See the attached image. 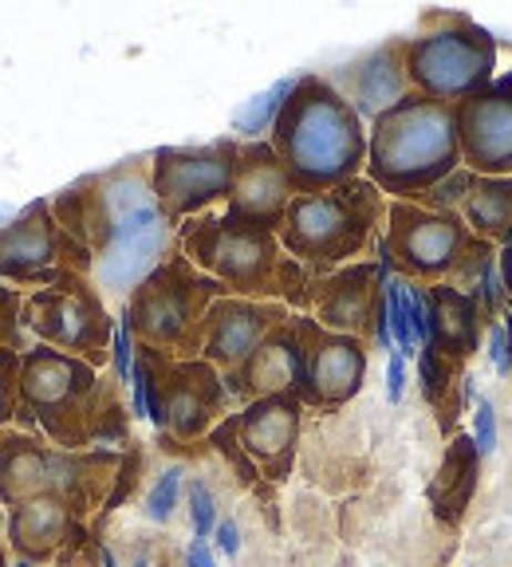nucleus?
I'll return each instance as SVG.
<instances>
[{
    "mask_svg": "<svg viewBox=\"0 0 512 567\" xmlns=\"http://www.w3.org/2000/svg\"><path fill=\"white\" fill-rule=\"evenodd\" d=\"M115 374L103 379L91 363L55 347L32 343L20 354V425L44 430L55 450L83 453V445H103L126 437V417L119 406Z\"/></svg>",
    "mask_w": 512,
    "mask_h": 567,
    "instance_id": "f257e3e1",
    "label": "nucleus"
},
{
    "mask_svg": "<svg viewBox=\"0 0 512 567\" xmlns=\"http://www.w3.org/2000/svg\"><path fill=\"white\" fill-rule=\"evenodd\" d=\"M268 146L296 194H324L367 169V126L327 75H300L291 83Z\"/></svg>",
    "mask_w": 512,
    "mask_h": 567,
    "instance_id": "f03ea898",
    "label": "nucleus"
},
{
    "mask_svg": "<svg viewBox=\"0 0 512 567\" xmlns=\"http://www.w3.org/2000/svg\"><path fill=\"white\" fill-rule=\"evenodd\" d=\"M177 248L190 265L222 284L229 296L240 300H276L284 308H304L308 284L316 276L288 257L280 237L268 229H253L233 217L202 213L177 225Z\"/></svg>",
    "mask_w": 512,
    "mask_h": 567,
    "instance_id": "7ed1b4c3",
    "label": "nucleus"
},
{
    "mask_svg": "<svg viewBox=\"0 0 512 567\" xmlns=\"http://www.w3.org/2000/svg\"><path fill=\"white\" fill-rule=\"evenodd\" d=\"M461 169L458 118L450 103L410 91L367 131V182L382 197L414 202Z\"/></svg>",
    "mask_w": 512,
    "mask_h": 567,
    "instance_id": "20e7f679",
    "label": "nucleus"
},
{
    "mask_svg": "<svg viewBox=\"0 0 512 567\" xmlns=\"http://www.w3.org/2000/svg\"><path fill=\"white\" fill-rule=\"evenodd\" d=\"M387 221V197L367 182L355 177L324 194H296L284 213L280 248L311 276H327L379 245V229Z\"/></svg>",
    "mask_w": 512,
    "mask_h": 567,
    "instance_id": "39448f33",
    "label": "nucleus"
},
{
    "mask_svg": "<svg viewBox=\"0 0 512 567\" xmlns=\"http://www.w3.org/2000/svg\"><path fill=\"white\" fill-rule=\"evenodd\" d=\"M222 296V284L190 265L182 248H174L126 300V319L142 347H158L174 359H202L205 316Z\"/></svg>",
    "mask_w": 512,
    "mask_h": 567,
    "instance_id": "423d86ee",
    "label": "nucleus"
},
{
    "mask_svg": "<svg viewBox=\"0 0 512 567\" xmlns=\"http://www.w3.org/2000/svg\"><path fill=\"white\" fill-rule=\"evenodd\" d=\"M115 453L91 450L71 453L44 445L35 434L0 430V501L9 508L24 505L32 496H63L71 513H88L115 473Z\"/></svg>",
    "mask_w": 512,
    "mask_h": 567,
    "instance_id": "0eeeda50",
    "label": "nucleus"
},
{
    "mask_svg": "<svg viewBox=\"0 0 512 567\" xmlns=\"http://www.w3.org/2000/svg\"><path fill=\"white\" fill-rule=\"evenodd\" d=\"M407 75L418 95L458 106L496 80V40L469 17L442 12L407 40Z\"/></svg>",
    "mask_w": 512,
    "mask_h": 567,
    "instance_id": "6e6552de",
    "label": "nucleus"
},
{
    "mask_svg": "<svg viewBox=\"0 0 512 567\" xmlns=\"http://www.w3.org/2000/svg\"><path fill=\"white\" fill-rule=\"evenodd\" d=\"M20 328L35 343L75 354V359H83V363H91L99 371L111 359L115 316L106 311L103 292L91 284V276H68V280L52 284V288L24 296Z\"/></svg>",
    "mask_w": 512,
    "mask_h": 567,
    "instance_id": "1a4fd4ad",
    "label": "nucleus"
},
{
    "mask_svg": "<svg viewBox=\"0 0 512 567\" xmlns=\"http://www.w3.org/2000/svg\"><path fill=\"white\" fill-rule=\"evenodd\" d=\"M91 248L63 233L52 202H28L9 225H0V284L12 288H52L68 276H91Z\"/></svg>",
    "mask_w": 512,
    "mask_h": 567,
    "instance_id": "9d476101",
    "label": "nucleus"
},
{
    "mask_svg": "<svg viewBox=\"0 0 512 567\" xmlns=\"http://www.w3.org/2000/svg\"><path fill=\"white\" fill-rule=\"evenodd\" d=\"M473 233L458 213L426 209L418 202H390L387 205V233L382 245L390 252V265L402 280L414 284H446L453 268L473 248Z\"/></svg>",
    "mask_w": 512,
    "mask_h": 567,
    "instance_id": "9b49d317",
    "label": "nucleus"
},
{
    "mask_svg": "<svg viewBox=\"0 0 512 567\" xmlns=\"http://www.w3.org/2000/svg\"><path fill=\"white\" fill-rule=\"evenodd\" d=\"M237 138H217L209 146H158L151 154V189L162 217L170 225H182L225 202L237 169Z\"/></svg>",
    "mask_w": 512,
    "mask_h": 567,
    "instance_id": "f8f14e48",
    "label": "nucleus"
},
{
    "mask_svg": "<svg viewBox=\"0 0 512 567\" xmlns=\"http://www.w3.org/2000/svg\"><path fill=\"white\" fill-rule=\"evenodd\" d=\"M146 359H151V425L170 430L182 442L209 434L229 406L225 374L205 359H174L158 347H146Z\"/></svg>",
    "mask_w": 512,
    "mask_h": 567,
    "instance_id": "ddd939ff",
    "label": "nucleus"
},
{
    "mask_svg": "<svg viewBox=\"0 0 512 567\" xmlns=\"http://www.w3.org/2000/svg\"><path fill=\"white\" fill-rule=\"evenodd\" d=\"M146 205H158L151 189V166L131 158L106 174L80 177L75 186H68L55 197L52 213L63 225V233H71L83 248H91V257H99L111 229Z\"/></svg>",
    "mask_w": 512,
    "mask_h": 567,
    "instance_id": "4468645a",
    "label": "nucleus"
},
{
    "mask_svg": "<svg viewBox=\"0 0 512 567\" xmlns=\"http://www.w3.org/2000/svg\"><path fill=\"white\" fill-rule=\"evenodd\" d=\"M296 319H300L304 339V371L296 399L316 410H336L351 402L362 390V379H367V339L319 328L316 319L304 316V311H296Z\"/></svg>",
    "mask_w": 512,
    "mask_h": 567,
    "instance_id": "2eb2a0df",
    "label": "nucleus"
},
{
    "mask_svg": "<svg viewBox=\"0 0 512 567\" xmlns=\"http://www.w3.org/2000/svg\"><path fill=\"white\" fill-rule=\"evenodd\" d=\"M461 166L478 177H512V71L453 106Z\"/></svg>",
    "mask_w": 512,
    "mask_h": 567,
    "instance_id": "dca6fc26",
    "label": "nucleus"
},
{
    "mask_svg": "<svg viewBox=\"0 0 512 567\" xmlns=\"http://www.w3.org/2000/svg\"><path fill=\"white\" fill-rule=\"evenodd\" d=\"M304 425V402L296 394H273V399L248 402L240 414L225 417L222 430L233 437L248 465L265 470L268 481H284L296 461V437Z\"/></svg>",
    "mask_w": 512,
    "mask_h": 567,
    "instance_id": "f3484780",
    "label": "nucleus"
},
{
    "mask_svg": "<svg viewBox=\"0 0 512 567\" xmlns=\"http://www.w3.org/2000/svg\"><path fill=\"white\" fill-rule=\"evenodd\" d=\"M174 248H177L174 225L162 217L158 205H146V209L131 213L126 221H119L115 229H111L103 252L95 257V276L106 292L126 296V292H134Z\"/></svg>",
    "mask_w": 512,
    "mask_h": 567,
    "instance_id": "a211bd4d",
    "label": "nucleus"
},
{
    "mask_svg": "<svg viewBox=\"0 0 512 567\" xmlns=\"http://www.w3.org/2000/svg\"><path fill=\"white\" fill-rule=\"evenodd\" d=\"M382 284L379 265L375 260H355L336 272L316 276L304 296V316H311L319 328L339 331V336L371 339L375 336V316L382 303Z\"/></svg>",
    "mask_w": 512,
    "mask_h": 567,
    "instance_id": "6ab92c4d",
    "label": "nucleus"
},
{
    "mask_svg": "<svg viewBox=\"0 0 512 567\" xmlns=\"http://www.w3.org/2000/svg\"><path fill=\"white\" fill-rule=\"evenodd\" d=\"M291 197H296V189H291L273 146L268 142H240L233 186L229 197H225L229 202L225 217H233L240 225H253V229L280 233Z\"/></svg>",
    "mask_w": 512,
    "mask_h": 567,
    "instance_id": "aec40b11",
    "label": "nucleus"
},
{
    "mask_svg": "<svg viewBox=\"0 0 512 567\" xmlns=\"http://www.w3.org/2000/svg\"><path fill=\"white\" fill-rule=\"evenodd\" d=\"M291 308L276 300H240V296H222L205 316V339H202V359L213 363L222 374L237 371L248 363V354L265 343Z\"/></svg>",
    "mask_w": 512,
    "mask_h": 567,
    "instance_id": "412c9836",
    "label": "nucleus"
},
{
    "mask_svg": "<svg viewBox=\"0 0 512 567\" xmlns=\"http://www.w3.org/2000/svg\"><path fill=\"white\" fill-rule=\"evenodd\" d=\"M327 83L351 103L355 115L367 118L387 115L390 106H398L410 95V75H407V40H382L379 48L362 52L359 60L344 63L339 71L327 75Z\"/></svg>",
    "mask_w": 512,
    "mask_h": 567,
    "instance_id": "4be33fe9",
    "label": "nucleus"
},
{
    "mask_svg": "<svg viewBox=\"0 0 512 567\" xmlns=\"http://www.w3.org/2000/svg\"><path fill=\"white\" fill-rule=\"evenodd\" d=\"M304 371V339H300V319L291 311L280 328L248 354V363L225 374V390L233 402H256L273 399V394H296Z\"/></svg>",
    "mask_w": 512,
    "mask_h": 567,
    "instance_id": "5701e85b",
    "label": "nucleus"
},
{
    "mask_svg": "<svg viewBox=\"0 0 512 567\" xmlns=\"http://www.w3.org/2000/svg\"><path fill=\"white\" fill-rule=\"evenodd\" d=\"M426 303H430V347L433 354H442L446 363L458 371L469 354L481 347V328H485V316H481L478 300L450 284H430L426 288Z\"/></svg>",
    "mask_w": 512,
    "mask_h": 567,
    "instance_id": "b1692460",
    "label": "nucleus"
},
{
    "mask_svg": "<svg viewBox=\"0 0 512 567\" xmlns=\"http://www.w3.org/2000/svg\"><path fill=\"white\" fill-rule=\"evenodd\" d=\"M75 528V513L63 496H32L24 505L9 508V544L20 559H52L68 544Z\"/></svg>",
    "mask_w": 512,
    "mask_h": 567,
    "instance_id": "393cba45",
    "label": "nucleus"
},
{
    "mask_svg": "<svg viewBox=\"0 0 512 567\" xmlns=\"http://www.w3.org/2000/svg\"><path fill=\"white\" fill-rule=\"evenodd\" d=\"M478 473H481L478 445H473V437H469V434H458L450 442V450H446L442 470L433 473V481H430V505L446 524L458 520V516L465 513L469 501H473Z\"/></svg>",
    "mask_w": 512,
    "mask_h": 567,
    "instance_id": "a878e982",
    "label": "nucleus"
},
{
    "mask_svg": "<svg viewBox=\"0 0 512 567\" xmlns=\"http://www.w3.org/2000/svg\"><path fill=\"white\" fill-rule=\"evenodd\" d=\"M458 217L469 225L473 237L489 240V245H504L512 237V177L473 174Z\"/></svg>",
    "mask_w": 512,
    "mask_h": 567,
    "instance_id": "bb28decb",
    "label": "nucleus"
},
{
    "mask_svg": "<svg viewBox=\"0 0 512 567\" xmlns=\"http://www.w3.org/2000/svg\"><path fill=\"white\" fill-rule=\"evenodd\" d=\"M382 316H387L390 343L402 359H418V339L410 328V308H407V280L402 276H390L382 284Z\"/></svg>",
    "mask_w": 512,
    "mask_h": 567,
    "instance_id": "cd10ccee",
    "label": "nucleus"
},
{
    "mask_svg": "<svg viewBox=\"0 0 512 567\" xmlns=\"http://www.w3.org/2000/svg\"><path fill=\"white\" fill-rule=\"evenodd\" d=\"M291 83H296V80H280L276 87H268L265 95H256L253 103H248L245 111L233 118V131H237L240 142H260V134L273 131V123H276V115H280L284 99H288V91H291Z\"/></svg>",
    "mask_w": 512,
    "mask_h": 567,
    "instance_id": "c85d7f7f",
    "label": "nucleus"
},
{
    "mask_svg": "<svg viewBox=\"0 0 512 567\" xmlns=\"http://www.w3.org/2000/svg\"><path fill=\"white\" fill-rule=\"evenodd\" d=\"M20 308H24V292H17L12 284H0V351L17 347L20 354L32 347V339L20 328Z\"/></svg>",
    "mask_w": 512,
    "mask_h": 567,
    "instance_id": "c756f323",
    "label": "nucleus"
},
{
    "mask_svg": "<svg viewBox=\"0 0 512 567\" xmlns=\"http://www.w3.org/2000/svg\"><path fill=\"white\" fill-rule=\"evenodd\" d=\"M20 417V351L4 347L0 351V430Z\"/></svg>",
    "mask_w": 512,
    "mask_h": 567,
    "instance_id": "7c9ffc66",
    "label": "nucleus"
},
{
    "mask_svg": "<svg viewBox=\"0 0 512 567\" xmlns=\"http://www.w3.org/2000/svg\"><path fill=\"white\" fill-rule=\"evenodd\" d=\"M177 496H182V470L170 465V470L151 485V493H146V520L166 524L177 508Z\"/></svg>",
    "mask_w": 512,
    "mask_h": 567,
    "instance_id": "2f4dec72",
    "label": "nucleus"
},
{
    "mask_svg": "<svg viewBox=\"0 0 512 567\" xmlns=\"http://www.w3.org/2000/svg\"><path fill=\"white\" fill-rule=\"evenodd\" d=\"M186 496H190V520H194V540H209L213 532H217V501H213L209 485L190 481Z\"/></svg>",
    "mask_w": 512,
    "mask_h": 567,
    "instance_id": "473e14b6",
    "label": "nucleus"
},
{
    "mask_svg": "<svg viewBox=\"0 0 512 567\" xmlns=\"http://www.w3.org/2000/svg\"><path fill=\"white\" fill-rule=\"evenodd\" d=\"M418 379H422L426 399L442 402V394L450 390V382H453V367L446 363L442 354H433L430 347H422V351H418Z\"/></svg>",
    "mask_w": 512,
    "mask_h": 567,
    "instance_id": "72a5a7b5",
    "label": "nucleus"
},
{
    "mask_svg": "<svg viewBox=\"0 0 512 567\" xmlns=\"http://www.w3.org/2000/svg\"><path fill=\"white\" fill-rule=\"evenodd\" d=\"M134 331H131V319H126V311L119 316L115 323V336H111V374H115L119 382H131V371H134Z\"/></svg>",
    "mask_w": 512,
    "mask_h": 567,
    "instance_id": "f704fd0d",
    "label": "nucleus"
},
{
    "mask_svg": "<svg viewBox=\"0 0 512 567\" xmlns=\"http://www.w3.org/2000/svg\"><path fill=\"white\" fill-rule=\"evenodd\" d=\"M473 445H478V453L481 457H489V453L496 450V410H493V402H485V399H478L473 402Z\"/></svg>",
    "mask_w": 512,
    "mask_h": 567,
    "instance_id": "c9c22d12",
    "label": "nucleus"
},
{
    "mask_svg": "<svg viewBox=\"0 0 512 567\" xmlns=\"http://www.w3.org/2000/svg\"><path fill=\"white\" fill-rule=\"evenodd\" d=\"M489 363L496 367V374H512V343L504 323H489Z\"/></svg>",
    "mask_w": 512,
    "mask_h": 567,
    "instance_id": "e433bc0d",
    "label": "nucleus"
},
{
    "mask_svg": "<svg viewBox=\"0 0 512 567\" xmlns=\"http://www.w3.org/2000/svg\"><path fill=\"white\" fill-rule=\"evenodd\" d=\"M402 390H407V359H402L398 351H390V359H387V402L390 406L402 402Z\"/></svg>",
    "mask_w": 512,
    "mask_h": 567,
    "instance_id": "4c0bfd02",
    "label": "nucleus"
},
{
    "mask_svg": "<svg viewBox=\"0 0 512 567\" xmlns=\"http://www.w3.org/2000/svg\"><path fill=\"white\" fill-rule=\"evenodd\" d=\"M213 544H217V551L229 559H237L240 551V528L233 520H217V532H213Z\"/></svg>",
    "mask_w": 512,
    "mask_h": 567,
    "instance_id": "58836bf2",
    "label": "nucleus"
},
{
    "mask_svg": "<svg viewBox=\"0 0 512 567\" xmlns=\"http://www.w3.org/2000/svg\"><path fill=\"white\" fill-rule=\"evenodd\" d=\"M496 272H501V284H504V296L512 300V237L496 248Z\"/></svg>",
    "mask_w": 512,
    "mask_h": 567,
    "instance_id": "ea45409f",
    "label": "nucleus"
},
{
    "mask_svg": "<svg viewBox=\"0 0 512 567\" xmlns=\"http://www.w3.org/2000/svg\"><path fill=\"white\" fill-rule=\"evenodd\" d=\"M186 567H217V559H213V548L205 540H190L186 548Z\"/></svg>",
    "mask_w": 512,
    "mask_h": 567,
    "instance_id": "a19ab883",
    "label": "nucleus"
},
{
    "mask_svg": "<svg viewBox=\"0 0 512 567\" xmlns=\"http://www.w3.org/2000/svg\"><path fill=\"white\" fill-rule=\"evenodd\" d=\"M99 567H119V564H115V551H106V548L99 551Z\"/></svg>",
    "mask_w": 512,
    "mask_h": 567,
    "instance_id": "79ce46f5",
    "label": "nucleus"
},
{
    "mask_svg": "<svg viewBox=\"0 0 512 567\" xmlns=\"http://www.w3.org/2000/svg\"><path fill=\"white\" fill-rule=\"evenodd\" d=\"M504 331H509V343H512V300H509V308H504Z\"/></svg>",
    "mask_w": 512,
    "mask_h": 567,
    "instance_id": "37998d69",
    "label": "nucleus"
},
{
    "mask_svg": "<svg viewBox=\"0 0 512 567\" xmlns=\"http://www.w3.org/2000/svg\"><path fill=\"white\" fill-rule=\"evenodd\" d=\"M12 567H32V559H20L17 556V559H12Z\"/></svg>",
    "mask_w": 512,
    "mask_h": 567,
    "instance_id": "c03bdc74",
    "label": "nucleus"
},
{
    "mask_svg": "<svg viewBox=\"0 0 512 567\" xmlns=\"http://www.w3.org/2000/svg\"><path fill=\"white\" fill-rule=\"evenodd\" d=\"M134 567H151V564H146V559L139 556V559H134Z\"/></svg>",
    "mask_w": 512,
    "mask_h": 567,
    "instance_id": "a18cd8bd",
    "label": "nucleus"
},
{
    "mask_svg": "<svg viewBox=\"0 0 512 567\" xmlns=\"http://www.w3.org/2000/svg\"><path fill=\"white\" fill-rule=\"evenodd\" d=\"M0 567H9V564H4V548H0Z\"/></svg>",
    "mask_w": 512,
    "mask_h": 567,
    "instance_id": "49530a36",
    "label": "nucleus"
}]
</instances>
